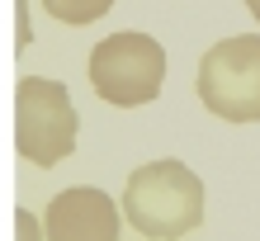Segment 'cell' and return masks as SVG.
<instances>
[{
	"instance_id": "7a4b0ae2",
	"label": "cell",
	"mask_w": 260,
	"mask_h": 241,
	"mask_svg": "<svg viewBox=\"0 0 260 241\" xmlns=\"http://www.w3.org/2000/svg\"><path fill=\"white\" fill-rule=\"evenodd\" d=\"M76 104L71 90L52 76H24L14 90V147L34 165H57L76 152Z\"/></svg>"
},
{
	"instance_id": "6da1fadb",
	"label": "cell",
	"mask_w": 260,
	"mask_h": 241,
	"mask_svg": "<svg viewBox=\"0 0 260 241\" xmlns=\"http://www.w3.org/2000/svg\"><path fill=\"white\" fill-rule=\"evenodd\" d=\"M123 218L151 241L189 236L204 222V180L185 161H147L123 185Z\"/></svg>"
},
{
	"instance_id": "8992f818",
	"label": "cell",
	"mask_w": 260,
	"mask_h": 241,
	"mask_svg": "<svg viewBox=\"0 0 260 241\" xmlns=\"http://www.w3.org/2000/svg\"><path fill=\"white\" fill-rule=\"evenodd\" d=\"M114 0H43V10L52 14V19H62L71 28H81V24H95L100 14H109Z\"/></svg>"
},
{
	"instance_id": "52a82bcc",
	"label": "cell",
	"mask_w": 260,
	"mask_h": 241,
	"mask_svg": "<svg viewBox=\"0 0 260 241\" xmlns=\"http://www.w3.org/2000/svg\"><path fill=\"white\" fill-rule=\"evenodd\" d=\"M14 227H19V241H43V236H38V222H34V213H24V208L14 213Z\"/></svg>"
},
{
	"instance_id": "5b68a950",
	"label": "cell",
	"mask_w": 260,
	"mask_h": 241,
	"mask_svg": "<svg viewBox=\"0 0 260 241\" xmlns=\"http://www.w3.org/2000/svg\"><path fill=\"white\" fill-rule=\"evenodd\" d=\"M48 241H118V203L95 185L62 189L43 213Z\"/></svg>"
},
{
	"instance_id": "ba28073f",
	"label": "cell",
	"mask_w": 260,
	"mask_h": 241,
	"mask_svg": "<svg viewBox=\"0 0 260 241\" xmlns=\"http://www.w3.org/2000/svg\"><path fill=\"white\" fill-rule=\"evenodd\" d=\"M246 10H251V14H255V19H260V0H246Z\"/></svg>"
},
{
	"instance_id": "3957f363",
	"label": "cell",
	"mask_w": 260,
	"mask_h": 241,
	"mask_svg": "<svg viewBox=\"0 0 260 241\" xmlns=\"http://www.w3.org/2000/svg\"><path fill=\"white\" fill-rule=\"evenodd\" d=\"M166 81V48L151 33H109L104 43H95L90 52V85L104 104L118 109H137L161 95Z\"/></svg>"
},
{
	"instance_id": "277c9868",
	"label": "cell",
	"mask_w": 260,
	"mask_h": 241,
	"mask_svg": "<svg viewBox=\"0 0 260 241\" xmlns=\"http://www.w3.org/2000/svg\"><path fill=\"white\" fill-rule=\"evenodd\" d=\"M199 99L222 123H260V33L222 38L204 52Z\"/></svg>"
}]
</instances>
